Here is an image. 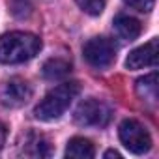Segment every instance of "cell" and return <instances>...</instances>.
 I'll return each mask as SVG.
<instances>
[{
  "mask_svg": "<svg viewBox=\"0 0 159 159\" xmlns=\"http://www.w3.org/2000/svg\"><path fill=\"white\" fill-rule=\"evenodd\" d=\"M41 49V39L30 32H8L0 36V62L23 64L34 58Z\"/></svg>",
  "mask_w": 159,
  "mask_h": 159,
  "instance_id": "obj_1",
  "label": "cell"
},
{
  "mask_svg": "<svg viewBox=\"0 0 159 159\" xmlns=\"http://www.w3.org/2000/svg\"><path fill=\"white\" fill-rule=\"evenodd\" d=\"M81 92V84L77 81H69V83H62L58 84L56 88H52L34 109V116L38 120H43V122H51V120H56L60 118L67 107L71 105V101L79 96Z\"/></svg>",
  "mask_w": 159,
  "mask_h": 159,
  "instance_id": "obj_2",
  "label": "cell"
},
{
  "mask_svg": "<svg viewBox=\"0 0 159 159\" xmlns=\"http://www.w3.org/2000/svg\"><path fill=\"white\" fill-rule=\"evenodd\" d=\"M111 116L112 109L96 98L81 101L75 111V122L83 127H105L111 122Z\"/></svg>",
  "mask_w": 159,
  "mask_h": 159,
  "instance_id": "obj_3",
  "label": "cell"
},
{
  "mask_svg": "<svg viewBox=\"0 0 159 159\" xmlns=\"http://www.w3.org/2000/svg\"><path fill=\"white\" fill-rule=\"evenodd\" d=\"M118 135H120V140L122 144L131 152V153H146L150 148H152V137L148 133V129L139 122V120H133V118H125L120 127H118Z\"/></svg>",
  "mask_w": 159,
  "mask_h": 159,
  "instance_id": "obj_4",
  "label": "cell"
},
{
  "mask_svg": "<svg viewBox=\"0 0 159 159\" xmlns=\"http://www.w3.org/2000/svg\"><path fill=\"white\" fill-rule=\"evenodd\" d=\"M84 60L98 69L109 67L116 58V47L109 38H92L83 47Z\"/></svg>",
  "mask_w": 159,
  "mask_h": 159,
  "instance_id": "obj_5",
  "label": "cell"
},
{
  "mask_svg": "<svg viewBox=\"0 0 159 159\" xmlns=\"http://www.w3.org/2000/svg\"><path fill=\"white\" fill-rule=\"evenodd\" d=\"M32 98V86L25 81V79H10V81L4 84V90H2V96H0V99H2V103L6 107H23L25 103H28Z\"/></svg>",
  "mask_w": 159,
  "mask_h": 159,
  "instance_id": "obj_6",
  "label": "cell"
},
{
  "mask_svg": "<svg viewBox=\"0 0 159 159\" xmlns=\"http://www.w3.org/2000/svg\"><path fill=\"white\" fill-rule=\"evenodd\" d=\"M153 66H157V38L133 49L125 58L127 69H142V67H153Z\"/></svg>",
  "mask_w": 159,
  "mask_h": 159,
  "instance_id": "obj_7",
  "label": "cell"
},
{
  "mask_svg": "<svg viewBox=\"0 0 159 159\" xmlns=\"http://www.w3.org/2000/svg\"><path fill=\"white\" fill-rule=\"evenodd\" d=\"M96 155L94 144L84 139V137H73L67 142L66 148V157H73V159H92Z\"/></svg>",
  "mask_w": 159,
  "mask_h": 159,
  "instance_id": "obj_8",
  "label": "cell"
},
{
  "mask_svg": "<svg viewBox=\"0 0 159 159\" xmlns=\"http://www.w3.org/2000/svg\"><path fill=\"white\" fill-rule=\"evenodd\" d=\"M114 28L120 34V38L127 39V41L137 39L142 32V25L135 17H129V15H118L114 21Z\"/></svg>",
  "mask_w": 159,
  "mask_h": 159,
  "instance_id": "obj_9",
  "label": "cell"
},
{
  "mask_svg": "<svg viewBox=\"0 0 159 159\" xmlns=\"http://www.w3.org/2000/svg\"><path fill=\"white\" fill-rule=\"evenodd\" d=\"M137 94L144 103L152 107L157 103V73H150L137 81Z\"/></svg>",
  "mask_w": 159,
  "mask_h": 159,
  "instance_id": "obj_10",
  "label": "cell"
},
{
  "mask_svg": "<svg viewBox=\"0 0 159 159\" xmlns=\"http://www.w3.org/2000/svg\"><path fill=\"white\" fill-rule=\"evenodd\" d=\"M25 153L26 155H32V157H47V155H51L49 140L43 135L28 133L25 137Z\"/></svg>",
  "mask_w": 159,
  "mask_h": 159,
  "instance_id": "obj_11",
  "label": "cell"
},
{
  "mask_svg": "<svg viewBox=\"0 0 159 159\" xmlns=\"http://www.w3.org/2000/svg\"><path fill=\"white\" fill-rule=\"evenodd\" d=\"M71 71V64L66 58H51L43 64V77L45 79H62Z\"/></svg>",
  "mask_w": 159,
  "mask_h": 159,
  "instance_id": "obj_12",
  "label": "cell"
},
{
  "mask_svg": "<svg viewBox=\"0 0 159 159\" xmlns=\"http://www.w3.org/2000/svg\"><path fill=\"white\" fill-rule=\"evenodd\" d=\"M75 2L79 4V8H81L84 13H88V15H99L105 10L107 0H75Z\"/></svg>",
  "mask_w": 159,
  "mask_h": 159,
  "instance_id": "obj_13",
  "label": "cell"
},
{
  "mask_svg": "<svg viewBox=\"0 0 159 159\" xmlns=\"http://www.w3.org/2000/svg\"><path fill=\"white\" fill-rule=\"evenodd\" d=\"M124 2H125L129 8H133V10H137V11H142V13L152 11L153 6H155V0H124Z\"/></svg>",
  "mask_w": 159,
  "mask_h": 159,
  "instance_id": "obj_14",
  "label": "cell"
},
{
  "mask_svg": "<svg viewBox=\"0 0 159 159\" xmlns=\"http://www.w3.org/2000/svg\"><path fill=\"white\" fill-rule=\"evenodd\" d=\"M4 142H6V125L0 122V150H2Z\"/></svg>",
  "mask_w": 159,
  "mask_h": 159,
  "instance_id": "obj_15",
  "label": "cell"
},
{
  "mask_svg": "<svg viewBox=\"0 0 159 159\" xmlns=\"http://www.w3.org/2000/svg\"><path fill=\"white\" fill-rule=\"evenodd\" d=\"M105 157H116V159H120L122 155H120L116 150H109V152H105Z\"/></svg>",
  "mask_w": 159,
  "mask_h": 159,
  "instance_id": "obj_16",
  "label": "cell"
}]
</instances>
